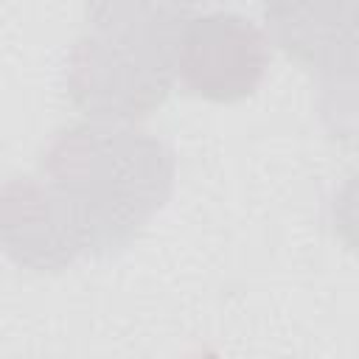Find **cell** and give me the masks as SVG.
Instances as JSON below:
<instances>
[{"instance_id":"6da1fadb","label":"cell","mask_w":359,"mask_h":359,"mask_svg":"<svg viewBox=\"0 0 359 359\" xmlns=\"http://www.w3.org/2000/svg\"><path fill=\"white\" fill-rule=\"evenodd\" d=\"M42 177L65 202L84 252H115L165 205L174 157L163 140L129 123L87 121L45 149Z\"/></svg>"},{"instance_id":"5b68a950","label":"cell","mask_w":359,"mask_h":359,"mask_svg":"<svg viewBox=\"0 0 359 359\" xmlns=\"http://www.w3.org/2000/svg\"><path fill=\"white\" fill-rule=\"evenodd\" d=\"M348 6H272L266 20L278 42L297 59L320 67L353 70V17L339 14Z\"/></svg>"},{"instance_id":"277c9868","label":"cell","mask_w":359,"mask_h":359,"mask_svg":"<svg viewBox=\"0 0 359 359\" xmlns=\"http://www.w3.org/2000/svg\"><path fill=\"white\" fill-rule=\"evenodd\" d=\"M0 247L28 269L56 272L81 250L73 219L45 177H14L0 188Z\"/></svg>"},{"instance_id":"3957f363","label":"cell","mask_w":359,"mask_h":359,"mask_svg":"<svg viewBox=\"0 0 359 359\" xmlns=\"http://www.w3.org/2000/svg\"><path fill=\"white\" fill-rule=\"evenodd\" d=\"M266 65L269 42L264 31L241 14H188L177 50V73L196 95L238 101L261 84Z\"/></svg>"},{"instance_id":"7a4b0ae2","label":"cell","mask_w":359,"mask_h":359,"mask_svg":"<svg viewBox=\"0 0 359 359\" xmlns=\"http://www.w3.org/2000/svg\"><path fill=\"white\" fill-rule=\"evenodd\" d=\"M191 8L168 3H95L67 62L70 98L95 121L129 123L160 107L174 84Z\"/></svg>"}]
</instances>
